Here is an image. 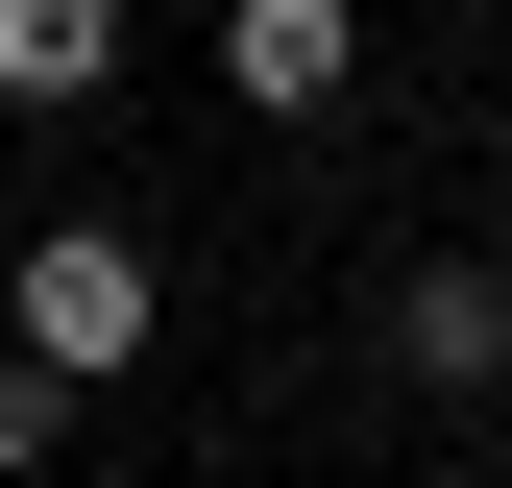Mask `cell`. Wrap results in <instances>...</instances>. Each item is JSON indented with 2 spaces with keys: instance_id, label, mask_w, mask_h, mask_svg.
<instances>
[{
  "instance_id": "277c9868",
  "label": "cell",
  "mask_w": 512,
  "mask_h": 488,
  "mask_svg": "<svg viewBox=\"0 0 512 488\" xmlns=\"http://www.w3.org/2000/svg\"><path fill=\"white\" fill-rule=\"evenodd\" d=\"M122 74V0H0V98H25V122H74Z\"/></svg>"
},
{
  "instance_id": "6da1fadb",
  "label": "cell",
  "mask_w": 512,
  "mask_h": 488,
  "mask_svg": "<svg viewBox=\"0 0 512 488\" xmlns=\"http://www.w3.org/2000/svg\"><path fill=\"white\" fill-rule=\"evenodd\" d=\"M147 318H171V269H147L122 220H49L25 269H0V342H25V366H74V391H122V366H147Z\"/></svg>"
},
{
  "instance_id": "3957f363",
  "label": "cell",
  "mask_w": 512,
  "mask_h": 488,
  "mask_svg": "<svg viewBox=\"0 0 512 488\" xmlns=\"http://www.w3.org/2000/svg\"><path fill=\"white\" fill-rule=\"evenodd\" d=\"M220 98L244 122H342L366 98V0H220Z\"/></svg>"
},
{
  "instance_id": "8992f818",
  "label": "cell",
  "mask_w": 512,
  "mask_h": 488,
  "mask_svg": "<svg viewBox=\"0 0 512 488\" xmlns=\"http://www.w3.org/2000/svg\"><path fill=\"white\" fill-rule=\"evenodd\" d=\"M488 25H512V0H488Z\"/></svg>"
},
{
  "instance_id": "7a4b0ae2",
  "label": "cell",
  "mask_w": 512,
  "mask_h": 488,
  "mask_svg": "<svg viewBox=\"0 0 512 488\" xmlns=\"http://www.w3.org/2000/svg\"><path fill=\"white\" fill-rule=\"evenodd\" d=\"M391 391H439V415H488V391H512V269H488V244L391 269Z\"/></svg>"
},
{
  "instance_id": "5b68a950",
  "label": "cell",
  "mask_w": 512,
  "mask_h": 488,
  "mask_svg": "<svg viewBox=\"0 0 512 488\" xmlns=\"http://www.w3.org/2000/svg\"><path fill=\"white\" fill-rule=\"evenodd\" d=\"M49 464H74V366H25V342H0V488H49Z\"/></svg>"
}]
</instances>
